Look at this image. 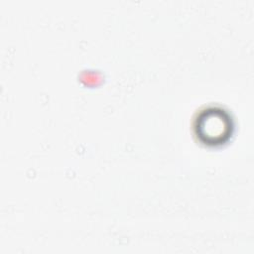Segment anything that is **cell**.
Listing matches in <instances>:
<instances>
[{"label": "cell", "instance_id": "cell-1", "mask_svg": "<svg viewBox=\"0 0 254 254\" xmlns=\"http://www.w3.org/2000/svg\"><path fill=\"white\" fill-rule=\"evenodd\" d=\"M230 115L219 107H208L197 114L195 134L204 144L217 145L228 139L232 130Z\"/></svg>", "mask_w": 254, "mask_h": 254}]
</instances>
